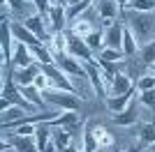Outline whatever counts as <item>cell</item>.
Wrapping results in <instances>:
<instances>
[{
  "instance_id": "6da1fadb",
  "label": "cell",
  "mask_w": 155,
  "mask_h": 152,
  "mask_svg": "<svg viewBox=\"0 0 155 152\" xmlns=\"http://www.w3.org/2000/svg\"><path fill=\"white\" fill-rule=\"evenodd\" d=\"M127 28L132 30L134 39L139 44H148L155 39V14L153 12H130Z\"/></svg>"
},
{
  "instance_id": "7a4b0ae2",
  "label": "cell",
  "mask_w": 155,
  "mask_h": 152,
  "mask_svg": "<svg viewBox=\"0 0 155 152\" xmlns=\"http://www.w3.org/2000/svg\"><path fill=\"white\" fill-rule=\"evenodd\" d=\"M42 99L51 106L60 108V111H77L79 108V99L74 92H65V90H56V88H46L42 90Z\"/></svg>"
},
{
  "instance_id": "3957f363",
  "label": "cell",
  "mask_w": 155,
  "mask_h": 152,
  "mask_svg": "<svg viewBox=\"0 0 155 152\" xmlns=\"http://www.w3.org/2000/svg\"><path fill=\"white\" fill-rule=\"evenodd\" d=\"M39 67H42V71H44L46 78H49V88L65 90V92H74V95H77V88L72 85L70 76L65 74V71L60 69L56 62H51V65H39Z\"/></svg>"
},
{
  "instance_id": "277c9868",
  "label": "cell",
  "mask_w": 155,
  "mask_h": 152,
  "mask_svg": "<svg viewBox=\"0 0 155 152\" xmlns=\"http://www.w3.org/2000/svg\"><path fill=\"white\" fill-rule=\"evenodd\" d=\"M84 69H86V78L91 81L93 90H95V95H97V97H102V99H107V95H109V88H107V83H104L102 67H100L95 60H88V62H84Z\"/></svg>"
},
{
  "instance_id": "5b68a950",
  "label": "cell",
  "mask_w": 155,
  "mask_h": 152,
  "mask_svg": "<svg viewBox=\"0 0 155 152\" xmlns=\"http://www.w3.org/2000/svg\"><path fill=\"white\" fill-rule=\"evenodd\" d=\"M65 9H67V2H51V7H49V14H46V28H49V32L51 35H56V32H63L65 30V21H67V16H65Z\"/></svg>"
},
{
  "instance_id": "8992f818",
  "label": "cell",
  "mask_w": 155,
  "mask_h": 152,
  "mask_svg": "<svg viewBox=\"0 0 155 152\" xmlns=\"http://www.w3.org/2000/svg\"><path fill=\"white\" fill-rule=\"evenodd\" d=\"M53 62L58 65V67H60L67 76H79V78H86L84 62H79L77 58L67 55V53H53Z\"/></svg>"
},
{
  "instance_id": "52a82bcc",
  "label": "cell",
  "mask_w": 155,
  "mask_h": 152,
  "mask_svg": "<svg viewBox=\"0 0 155 152\" xmlns=\"http://www.w3.org/2000/svg\"><path fill=\"white\" fill-rule=\"evenodd\" d=\"M21 23L26 25V28L39 39V42H42V44H46V42L51 39V32H49V28H46V21H44L42 14H30V16H26Z\"/></svg>"
},
{
  "instance_id": "ba28073f",
  "label": "cell",
  "mask_w": 155,
  "mask_h": 152,
  "mask_svg": "<svg viewBox=\"0 0 155 152\" xmlns=\"http://www.w3.org/2000/svg\"><path fill=\"white\" fill-rule=\"evenodd\" d=\"M67 55L77 58L79 62H88V60H93V51L86 46V42L81 37H77V35H67Z\"/></svg>"
},
{
  "instance_id": "9c48e42d",
  "label": "cell",
  "mask_w": 155,
  "mask_h": 152,
  "mask_svg": "<svg viewBox=\"0 0 155 152\" xmlns=\"http://www.w3.org/2000/svg\"><path fill=\"white\" fill-rule=\"evenodd\" d=\"M123 28H125V23L123 21H114L111 25H107L102 30V35H104V49H116V51H120V46H123Z\"/></svg>"
},
{
  "instance_id": "30bf717a",
  "label": "cell",
  "mask_w": 155,
  "mask_h": 152,
  "mask_svg": "<svg viewBox=\"0 0 155 152\" xmlns=\"http://www.w3.org/2000/svg\"><path fill=\"white\" fill-rule=\"evenodd\" d=\"M39 71H42V67H39L37 62L28 65V67H19V69L12 71V81L16 83V88H26V85H32V83H35Z\"/></svg>"
},
{
  "instance_id": "8fae6325",
  "label": "cell",
  "mask_w": 155,
  "mask_h": 152,
  "mask_svg": "<svg viewBox=\"0 0 155 152\" xmlns=\"http://www.w3.org/2000/svg\"><path fill=\"white\" fill-rule=\"evenodd\" d=\"M35 62V58L30 53V46L28 44H21L14 39V49H12V65L14 69H19V67H28V65Z\"/></svg>"
},
{
  "instance_id": "7c38bea8",
  "label": "cell",
  "mask_w": 155,
  "mask_h": 152,
  "mask_svg": "<svg viewBox=\"0 0 155 152\" xmlns=\"http://www.w3.org/2000/svg\"><path fill=\"white\" fill-rule=\"evenodd\" d=\"M7 145L12 147V150H16V152H39L37 150V145H35V136H21V134H9L7 136Z\"/></svg>"
},
{
  "instance_id": "4fadbf2b",
  "label": "cell",
  "mask_w": 155,
  "mask_h": 152,
  "mask_svg": "<svg viewBox=\"0 0 155 152\" xmlns=\"http://www.w3.org/2000/svg\"><path fill=\"white\" fill-rule=\"evenodd\" d=\"M9 28H12V37L16 39V42H21V44H28V46H37L42 44L35 35H32L30 30H28L26 25L21 23V21H9Z\"/></svg>"
},
{
  "instance_id": "5bb4252c",
  "label": "cell",
  "mask_w": 155,
  "mask_h": 152,
  "mask_svg": "<svg viewBox=\"0 0 155 152\" xmlns=\"http://www.w3.org/2000/svg\"><path fill=\"white\" fill-rule=\"evenodd\" d=\"M137 92H139V90L134 88V85H132V88L127 90V92H125V95H118V97H107V108H109L111 113H120V111H125V108L130 106V104H132V97L137 95Z\"/></svg>"
},
{
  "instance_id": "9a60e30c",
  "label": "cell",
  "mask_w": 155,
  "mask_h": 152,
  "mask_svg": "<svg viewBox=\"0 0 155 152\" xmlns=\"http://www.w3.org/2000/svg\"><path fill=\"white\" fill-rule=\"evenodd\" d=\"M118 12L120 9H118L116 0H97V14H100L104 28L114 23V19H118Z\"/></svg>"
},
{
  "instance_id": "2e32d148",
  "label": "cell",
  "mask_w": 155,
  "mask_h": 152,
  "mask_svg": "<svg viewBox=\"0 0 155 152\" xmlns=\"http://www.w3.org/2000/svg\"><path fill=\"white\" fill-rule=\"evenodd\" d=\"M130 88H132V81H130V76H125L123 71H118V74H114V81H111V85H109V95H111V97L125 95Z\"/></svg>"
},
{
  "instance_id": "e0dca14e",
  "label": "cell",
  "mask_w": 155,
  "mask_h": 152,
  "mask_svg": "<svg viewBox=\"0 0 155 152\" xmlns=\"http://www.w3.org/2000/svg\"><path fill=\"white\" fill-rule=\"evenodd\" d=\"M139 120V113H137V106L134 104H130L125 111H120V113H114V122L120 127H132L134 122Z\"/></svg>"
},
{
  "instance_id": "ac0fdd59",
  "label": "cell",
  "mask_w": 155,
  "mask_h": 152,
  "mask_svg": "<svg viewBox=\"0 0 155 152\" xmlns=\"http://www.w3.org/2000/svg\"><path fill=\"white\" fill-rule=\"evenodd\" d=\"M49 143H51V127H49V122H39V125L35 127V145L42 152Z\"/></svg>"
},
{
  "instance_id": "d6986e66",
  "label": "cell",
  "mask_w": 155,
  "mask_h": 152,
  "mask_svg": "<svg viewBox=\"0 0 155 152\" xmlns=\"http://www.w3.org/2000/svg\"><path fill=\"white\" fill-rule=\"evenodd\" d=\"M70 141H72V136H70V131H67L65 127H56V129H51V143L56 145L58 152H63L65 147L70 145Z\"/></svg>"
},
{
  "instance_id": "ffe728a7",
  "label": "cell",
  "mask_w": 155,
  "mask_h": 152,
  "mask_svg": "<svg viewBox=\"0 0 155 152\" xmlns=\"http://www.w3.org/2000/svg\"><path fill=\"white\" fill-rule=\"evenodd\" d=\"M19 90H21V95H23V99L30 101L35 108H46V101L42 99V92L35 85H26V88H19Z\"/></svg>"
},
{
  "instance_id": "44dd1931",
  "label": "cell",
  "mask_w": 155,
  "mask_h": 152,
  "mask_svg": "<svg viewBox=\"0 0 155 152\" xmlns=\"http://www.w3.org/2000/svg\"><path fill=\"white\" fill-rule=\"evenodd\" d=\"M120 51H123V55H134L137 51H139V42L134 39V35H132V30H130L127 25L123 28V46H120Z\"/></svg>"
},
{
  "instance_id": "7402d4cb",
  "label": "cell",
  "mask_w": 155,
  "mask_h": 152,
  "mask_svg": "<svg viewBox=\"0 0 155 152\" xmlns=\"http://www.w3.org/2000/svg\"><path fill=\"white\" fill-rule=\"evenodd\" d=\"M93 30H95V28H93V21H88L86 16H79L77 21H72V35H77V37H81V39H86Z\"/></svg>"
},
{
  "instance_id": "603a6c76",
  "label": "cell",
  "mask_w": 155,
  "mask_h": 152,
  "mask_svg": "<svg viewBox=\"0 0 155 152\" xmlns=\"http://www.w3.org/2000/svg\"><path fill=\"white\" fill-rule=\"evenodd\" d=\"M84 152H97L100 150V145H97V138L95 134H93V122H84Z\"/></svg>"
},
{
  "instance_id": "cb8c5ba5",
  "label": "cell",
  "mask_w": 155,
  "mask_h": 152,
  "mask_svg": "<svg viewBox=\"0 0 155 152\" xmlns=\"http://www.w3.org/2000/svg\"><path fill=\"white\" fill-rule=\"evenodd\" d=\"M93 134H95V138H97L100 150H109V147L114 145V136H111L102 125H95V122H93Z\"/></svg>"
},
{
  "instance_id": "d4e9b609",
  "label": "cell",
  "mask_w": 155,
  "mask_h": 152,
  "mask_svg": "<svg viewBox=\"0 0 155 152\" xmlns=\"http://www.w3.org/2000/svg\"><path fill=\"white\" fill-rule=\"evenodd\" d=\"M30 53H32V58L37 60V65H51L53 62V53L49 51V46H46V44L30 46Z\"/></svg>"
},
{
  "instance_id": "484cf974",
  "label": "cell",
  "mask_w": 155,
  "mask_h": 152,
  "mask_svg": "<svg viewBox=\"0 0 155 152\" xmlns=\"http://www.w3.org/2000/svg\"><path fill=\"white\" fill-rule=\"evenodd\" d=\"M26 111L23 108H19V106H9L5 111V113H0V129L5 125H9V122H14V120H21V118H26Z\"/></svg>"
},
{
  "instance_id": "4316f807",
  "label": "cell",
  "mask_w": 155,
  "mask_h": 152,
  "mask_svg": "<svg viewBox=\"0 0 155 152\" xmlns=\"http://www.w3.org/2000/svg\"><path fill=\"white\" fill-rule=\"evenodd\" d=\"M30 5L32 0H7V9H12L19 16H30Z\"/></svg>"
},
{
  "instance_id": "83f0119b",
  "label": "cell",
  "mask_w": 155,
  "mask_h": 152,
  "mask_svg": "<svg viewBox=\"0 0 155 152\" xmlns=\"http://www.w3.org/2000/svg\"><path fill=\"white\" fill-rule=\"evenodd\" d=\"M139 138H141L143 145H155V120L141 125V129H139Z\"/></svg>"
},
{
  "instance_id": "f1b7e54d",
  "label": "cell",
  "mask_w": 155,
  "mask_h": 152,
  "mask_svg": "<svg viewBox=\"0 0 155 152\" xmlns=\"http://www.w3.org/2000/svg\"><path fill=\"white\" fill-rule=\"evenodd\" d=\"M84 42H86V46H88L91 51H102L104 49V35H102V30H93Z\"/></svg>"
},
{
  "instance_id": "f546056e",
  "label": "cell",
  "mask_w": 155,
  "mask_h": 152,
  "mask_svg": "<svg viewBox=\"0 0 155 152\" xmlns=\"http://www.w3.org/2000/svg\"><path fill=\"white\" fill-rule=\"evenodd\" d=\"M51 46H53V53H67V35L65 32H56L51 35Z\"/></svg>"
},
{
  "instance_id": "4dcf8cb0",
  "label": "cell",
  "mask_w": 155,
  "mask_h": 152,
  "mask_svg": "<svg viewBox=\"0 0 155 152\" xmlns=\"http://www.w3.org/2000/svg\"><path fill=\"white\" fill-rule=\"evenodd\" d=\"M97 58H100V60H109V62H123L125 60L123 51H116V49H102Z\"/></svg>"
},
{
  "instance_id": "1f68e13d",
  "label": "cell",
  "mask_w": 155,
  "mask_h": 152,
  "mask_svg": "<svg viewBox=\"0 0 155 152\" xmlns=\"http://www.w3.org/2000/svg\"><path fill=\"white\" fill-rule=\"evenodd\" d=\"M134 88L139 90V92H146V90H155V74H146V76H141V78L134 83Z\"/></svg>"
},
{
  "instance_id": "d6a6232c",
  "label": "cell",
  "mask_w": 155,
  "mask_h": 152,
  "mask_svg": "<svg viewBox=\"0 0 155 152\" xmlns=\"http://www.w3.org/2000/svg\"><path fill=\"white\" fill-rule=\"evenodd\" d=\"M141 62H143V65H148V67L155 62V39L143 46V51H141Z\"/></svg>"
},
{
  "instance_id": "836d02e7",
  "label": "cell",
  "mask_w": 155,
  "mask_h": 152,
  "mask_svg": "<svg viewBox=\"0 0 155 152\" xmlns=\"http://www.w3.org/2000/svg\"><path fill=\"white\" fill-rule=\"evenodd\" d=\"M139 99H141L143 106L153 108V113H155V90H146V92H139Z\"/></svg>"
},
{
  "instance_id": "e575fe53",
  "label": "cell",
  "mask_w": 155,
  "mask_h": 152,
  "mask_svg": "<svg viewBox=\"0 0 155 152\" xmlns=\"http://www.w3.org/2000/svg\"><path fill=\"white\" fill-rule=\"evenodd\" d=\"M32 85H35V88H37L39 92L49 88V78H46V74H44V71H39V74H37V78H35V83H32Z\"/></svg>"
},
{
  "instance_id": "d590c367",
  "label": "cell",
  "mask_w": 155,
  "mask_h": 152,
  "mask_svg": "<svg viewBox=\"0 0 155 152\" xmlns=\"http://www.w3.org/2000/svg\"><path fill=\"white\" fill-rule=\"evenodd\" d=\"M9 106H14V104H12L9 99H5V97H0V113H5Z\"/></svg>"
},
{
  "instance_id": "8d00e7d4",
  "label": "cell",
  "mask_w": 155,
  "mask_h": 152,
  "mask_svg": "<svg viewBox=\"0 0 155 152\" xmlns=\"http://www.w3.org/2000/svg\"><path fill=\"white\" fill-rule=\"evenodd\" d=\"M127 2L130 0H116V5H118V9L123 12V9H127Z\"/></svg>"
},
{
  "instance_id": "74e56055",
  "label": "cell",
  "mask_w": 155,
  "mask_h": 152,
  "mask_svg": "<svg viewBox=\"0 0 155 152\" xmlns=\"http://www.w3.org/2000/svg\"><path fill=\"white\" fill-rule=\"evenodd\" d=\"M42 152H58V150H56V145H53V143H49V145H46Z\"/></svg>"
},
{
  "instance_id": "f35d334b",
  "label": "cell",
  "mask_w": 155,
  "mask_h": 152,
  "mask_svg": "<svg viewBox=\"0 0 155 152\" xmlns=\"http://www.w3.org/2000/svg\"><path fill=\"white\" fill-rule=\"evenodd\" d=\"M7 147H9V145H7V141H5V138H0V152H5Z\"/></svg>"
},
{
  "instance_id": "ab89813d",
  "label": "cell",
  "mask_w": 155,
  "mask_h": 152,
  "mask_svg": "<svg viewBox=\"0 0 155 152\" xmlns=\"http://www.w3.org/2000/svg\"><path fill=\"white\" fill-rule=\"evenodd\" d=\"M63 152H79V150H77V147H74V145H72V143H70V145L65 147V150H63Z\"/></svg>"
},
{
  "instance_id": "60d3db41",
  "label": "cell",
  "mask_w": 155,
  "mask_h": 152,
  "mask_svg": "<svg viewBox=\"0 0 155 152\" xmlns=\"http://www.w3.org/2000/svg\"><path fill=\"white\" fill-rule=\"evenodd\" d=\"M7 7V0H0V14H2V9Z\"/></svg>"
},
{
  "instance_id": "b9f144b4",
  "label": "cell",
  "mask_w": 155,
  "mask_h": 152,
  "mask_svg": "<svg viewBox=\"0 0 155 152\" xmlns=\"http://www.w3.org/2000/svg\"><path fill=\"white\" fill-rule=\"evenodd\" d=\"M150 67H153V74H155V62H153V65H150Z\"/></svg>"
},
{
  "instance_id": "7bdbcfd3",
  "label": "cell",
  "mask_w": 155,
  "mask_h": 152,
  "mask_svg": "<svg viewBox=\"0 0 155 152\" xmlns=\"http://www.w3.org/2000/svg\"><path fill=\"white\" fill-rule=\"evenodd\" d=\"M0 88H2V78H0Z\"/></svg>"
},
{
  "instance_id": "ee69618b",
  "label": "cell",
  "mask_w": 155,
  "mask_h": 152,
  "mask_svg": "<svg viewBox=\"0 0 155 152\" xmlns=\"http://www.w3.org/2000/svg\"><path fill=\"white\" fill-rule=\"evenodd\" d=\"M153 152H155V150H153Z\"/></svg>"
}]
</instances>
